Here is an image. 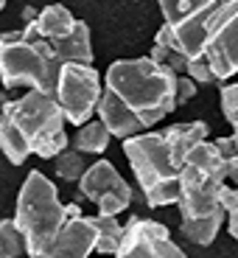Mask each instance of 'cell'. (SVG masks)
Instances as JSON below:
<instances>
[{"label":"cell","instance_id":"cell-1","mask_svg":"<svg viewBox=\"0 0 238 258\" xmlns=\"http://www.w3.org/2000/svg\"><path fill=\"white\" fill-rule=\"evenodd\" d=\"M28 258H90L98 230L93 216H84L76 202L64 205L56 185L39 168L28 171L14 211Z\"/></svg>","mask_w":238,"mask_h":258},{"label":"cell","instance_id":"cell-2","mask_svg":"<svg viewBox=\"0 0 238 258\" xmlns=\"http://www.w3.org/2000/svg\"><path fill=\"white\" fill-rule=\"evenodd\" d=\"M64 112L56 96L45 90H28L6 104V118L0 121V152L9 163L23 166L31 155L53 160L67 149Z\"/></svg>","mask_w":238,"mask_h":258},{"label":"cell","instance_id":"cell-3","mask_svg":"<svg viewBox=\"0 0 238 258\" xmlns=\"http://www.w3.org/2000/svg\"><path fill=\"white\" fill-rule=\"evenodd\" d=\"M104 87H110L115 96H121L132 110L140 115L146 129L160 123L168 112H174L177 104V76L174 71L154 64L148 56L137 59H115L107 68Z\"/></svg>","mask_w":238,"mask_h":258},{"label":"cell","instance_id":"cell-4","mask_svg":"<svg viewBox=\"0 0 238 258\" xmlns=\"http://www.w3.org/2000/svg\"><path fill=\"white\" fill-rule=\"evenodd\" d=\"M182 197L180 208V230L188 241L207 247L216 241L221 225L227 222V211L221 205V185L227 182V168H205L196 163H185L180 168Z\"/></svg>","mask_w":238,"mask_h":258},{"label":"cell","instance_id":"cell-5","mask_svg":"<svg viewBox=\"0 0 238 258\" xmlns=\"http://www.w3.org/2000/svg\"><path fill=\"white\" fill-rule=\"evenodd\" d=\"M123 155L135 171L148 208L177 205L182 197L180 166L174 160V149L163 132H140L123 141Z\"/></svg>","mask_w":238,"mask_h":258},{"label":"cell","instance_id":"cell-6","mask_svg":"<svg viewBox=\"0 0 238 258\" xmlns=\"http://www.w3.org/2000/svg\"><path fill=\"white\" fill-rule=\"evenodd\" d=\"M62 59L48 39H26L23 31L0 34V84L6 90L28 87L56 96Z\"/></svg>","mask_w":238,"mask_h":258},{"label":"cell","instance_id":"cell-7","mask_svg":"<svg viewBox=\"0 0 238 258\" xmlns=\"http://www.w3.org/2000/svg\"><path fill=\"white\" fill-rule=\"evenodd\" d=\"M101 96H104L101 73L93 64H82V62L62 64L56 82V101L62 107L67 123L84 126L98 112Z\"/></svg>","mask_w":238,"mask_h":258},{"label":"cell","instance_id":"cell-8","mask_svg":"<svg viewBox=\"0 0 238 258\" xmlns=\"http://www.w3.org/2000/svg\"><path fill=\"white\" fill-rule=\"evenodd\" d=\"M205 56L219 82L238 73V0H221L210 9Z\"/></svg>","mask_w":238,"mask_h":258},{"label":"cell","instance_id":"cell-9","mask_svg":"<svg viewBox=\"0 0 238 258\" xmlns=\"http://www.w3.org/2000/svg\"><path fill=\"white\" fill-rule=\"evenodd\" d=\"M78 194L84 200L96 202L98 213L104 216H118L132 202V188L110 160H96L93 166H87L78 180Z\"/></svg>","mask_w":238,"mask_h":258},{"label":"cell","instance_id":"cell-10","mask_svg":"<svg viewBox=\"0 0 238 258\" xmlns=\"http://www.w3.org/2000/svg\"><path fill=\"white\" fill-rule=\"evenodd\" d=\"M115 258H188V255L171 239V230L163 222L137 216V219H129Z\"/></svg>","mask_w":238,"mask_h":258},{"label":"cell","instance_id":"cell-11","mask_svg":"<svg viewBox=\"0 0 238 258\" xmlns=\"http://www.w3.org/2000/svg\"><path fill=\"white\" fill-rule=\"evenodd\" d=\"M213 6H216V3H213ZM210 9L196 12V14H188L185 20H177V23H163L160 31H157V37H154V42H157V45L171 48V51L182 53V56H188V59L205 56Z\"/></svg>","mask_w":238,"mask_h":258},{"label":"cell","instance_id":"cell-12","mask_svg":"<svg viewBox=\"0 0 238 258\" xmlns=\"http://www.w3.org/2000/svg\"><path fill=\"white\" fill-rule=\"evenodd\" d=\"M98 121L110 129L112 138H121V141L146 132V123L140 121V115L121 96H115L110 87H104V96L98 101Z\"/></svg>","mask_w":238,"mask_h":258},{"label":"cell","instance_id":"cell-13","mask_svg":"<svg viewBox=\"0 0 238 258\" xmlns=\"http://www.w3.org/2000/svg\"><path fill=\"white\" fill-rule=\"evenodd\" d=\"M53 51H56V56L62 59V64L67 62H82V64H90L93 62V39H90V26L84 23V20H78L76 28H73L67 37L56 39V42H51Z\"/></svg>","mask_w":238,"mask_h":258},{"label":"cell","instance_id":"cell-14","mask_svg":"<svg viewBox=\"0 0 238 258\" xmlns=\"http://www.w3.org/2000/svg\"><path fill=\"white\" fill-rule=\"evenodd\" d=\"M207 123L205 121H185V123H174V126L166 129V138L174 149V160L177 166H185V157L191 155L193 146H199L202 141H207Z\"/></svg>","mask_w":238,"mask_h":258},{"label":"cell","instance_id":"cell-15","mask_svg":"<svg viewBox=\"0 0 238 258\" xmlns=\"http://www.w3.org/2000/svg\"><path fill=\"white\" fill-rule=\"evenodd\" d=\"M34 23L39 28V37L48 39V42H56V39L67 37L76 28L78 17H73V12L67 6H62V3H51V6H45L39 12V17Z\"/></svg>","mask_w":238,"mask_h":258},{"label":"cell","instance_id":"cell-16","mask_svg":"<svg viewBox=\"0 0 238 258\" xmlns=\"http://www.w3.org/2000/svg\"><path fill=\"white\" fill-rule=\"evenodd\" d=\"M110 129L104 126L101 121H87L84 126L76 129V135H73V149L84 152V155H101L107 152L110 146Z\"/></svg>","mask_w":238,"mask_h":258},{"label":"cell","instance_id":"cell-17","mask_svg":"<svg viewBox=\"0 0 238 258\" xmlns=\"http://www.w3.org/2000/svg\"><path fill=\"white\" fill-rule=\"evenodd\" d=\"M93 222H96V230H98L96 252H101V255H115L118 247H121V241H123L126 225H121L115 216H104V213L93 216Z\"/></svg>","mask_w":238,"mask_h":258},{"label":"cell","instance_id":"cell-18","mask_svg":"<svg viewBox=\"0 0 238 258\" xmlns=\"http://www.w3.org/2000/svg\"><path fill=\"white\" fill-rule=\"evenodd\" d=\"M53 168H56V177L64 182H78L82 174L87 171L84 166V155L78 149H64L62 155L53 157Z\"/></svg>","mask_w":238,"mask_h":258},{"label":"cell","instance_id":"cell-19","mask_svg":"<svg viewBox=\"0 0 238 258\" xmlns=\"http://www.w3.org/2000/svg\"><path fill=\"white\" fill-rule=\"evenodd\" d=\"M26 252V239L14 219H0V258H20Z\"/></svg>","mask_w":238,"mask_h":258},{"label":"cell","instance_id":"cell-20","mask_svg":"<svg viewBox=\"0 0 238 258\" xmlns=\"http://www.w3.org/2000/svg\"><path fill=\"white\" fill-rule=\"evenodd\" d=\"M160 3V12L166 17V23H177V20H185L188 14L205 12L210 9V0H157Z\"/></svg>","mask_w":238,"mask_h":258},{"label":"cell","instance_id":"cell-21","mask_svg":"<svg viewBox=\"0 0 238 258\" xmlns=\"http://www.w3.org/2000/svg\"><path fill=\"white\" fill-rule=\"evenodd\" d=\"M185 76H191L196 84H213V82H219V79H216V73H213L210 59H207V56L188 59V71H185Z\"/></svg>","mask_w":238,"mask_h":258},{"label":"cell","instance_id":"cell-22","mask_svg":"<svg viewBox=\"0 0 238 258\" xmlns=\"http://www.w3.org/2000/svg\"><path fill=\"white\" fill-rule=\"evenodd\" d=\"M219 98H221V112H224V118L235 126L238 123V82L235 84H224Z\"/></svg>","mask_w":238,"mask_h":258},{"label":"cell","instance_id":"cell-23","mask_svg":"<svg viewBox=\"0 0 238 258\" xmlns=\"http://www.w3.org/2000/svg\"><path fill=\"white\" fill-rule=\"evenodd\" d=\"M196 90H199V84L193 82L191 76H180V82H177V104L191 101V98L196 96Z\"/></svg>","mask_w":238,"mask_h":258},{"label":"cell","instance_id":"cell-24","mask_svg":"<svg viewBox=\"0 0 238 258\" xmlns=\"http://www.w3.org/2000/svg\"><path fill=\"white\" fill-rule=\"evenodd\" d=\"M216 149H219L221 152V157H224V160H230V157H235L238 155V146H235V138L232 135H227V138H216Z\"/></svg>","mask_w":238,"mask_h":258},{"label":"cell","instance_id":"cell-25","mask_svg":"<svg viewBox=\"0 0 238 258\" xmlns=\"http://www.w3.org/2000/svg\"><path fill=\"white\" fill-rule=\"evenodd\" d=\"M227 230H230V236L238 241V205L227 213Z\"/></svg>","mask_w":238,"mask_h":258},{"label":"cell","instance_id":"cell-26","mask_svg":"<svg viewBox=\"0 0 238 258\" xmlns=\"http://www.w3.org/2000/svg\"><path fill=\"white\" fill-rule=\"evenodd\" d=\"M227 180H230L232 185L238 188V155H235V157H230V160H227Z\"/></svg>","mask_w":238,"mask_h":258},{"label":"cell","instance_id":"cell-27","mask_svg":"<svg viewBox=\"0 0 238 258\" xmlns=\"http://www.w3.org/2000/svg\"><path fill=\"white\" fill-rule=\"evenodd\" d=\"M12 101V98L6 96V93H0V121H3V118H6V104Z\"/></svg>","mask_w":238,"mask_h":258},{"label":"cell","instance_id":"cell-28","mask_svg":"<svg viewBox=\"0 0 238 258\" xmlns=\"http://www.w3.org/2000/svg\"><path fill=\"white\" fill-rule=\"evenodd\" d=\"M3 6H6V0H0V9H3Z\"/></svg>","mask_w":238,"mask_h":258},{"label":"cell","instance_id":"cell-29","mask_svg":"<svg viewBox=\"0 0 238 258\" xmlns=\"http://www.w3.org/2000/svg\"><path fill=\"white\" fill-rule=\"evenodd\" d=\"M210 3H221V0H210Z\"/></svg>","mask_w":238,"mask_h":258},{"label":"cell","instance_id":"cell-30","mask_svg":"<svg viewBox=\"0 0 238 258\" xmlns=\"http://www.w3.org/2000/svg\"><path fill=\"white\" fill-rule=\"evenodd\" d=\"M0 93H3V90H0Z\"/></svg>","mask_w":238,"mask_h":258}]
</instances>
